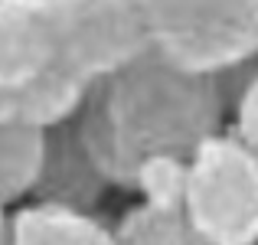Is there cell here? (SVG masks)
Returning a JSON list of instances; mask_svg holds the SVG:
<instances>
[{"instance_id":"9c48e42d","label":"cell","mask_w":258,"mask_h":245,"mask_svg":"<svg viewBox=\"0 0 258 245\" xmlns=\"http://www.w3.org/2000/svg\"><path fill=\"white\" fill-rule=\"evenodd\" d=\"M43 167V131L0 128V203H20L33 193Z\"/></svg>"},{"instance_id":"4fadbf2b","label":"cell","mask_w":258,"mask_h":245,"mask_svg":"<svg viewBox=\"0 0 258 245\" xmlns=\"http://www.w3.org/2000/svg\"><path fill=\"white\" fill-rule=\"evenodd\" d=\"M10 222H13V213L7 209V203H0V245L10 242Z\"/></svg>"},{"instance_id":"ba28073f","label":"cell","mask_w":258,"mask_h":245,"mask_svg":"<svg viewBox=\"0 0 258 245\" xmlns=\"http://www.w3.org/2000/svg\"><path fill=\"white\" fill-rule=\"evenodd\" d=\"M7 245H118L95 213L33 200L13 213Z\"/></svg>"},{"instance_id":"30bf717a","label":"cell","mask_w":258,"mask_h":245,"mask_svg":"<svg viewBox=\"0 0 258 245\" xmlns=\"http://www.w3.org/2000/svg\"><path fill=\"white\" fill-rule=\"evenodd\" d=\"M118 245H209L183 209L167 213V209H151L144 203L131 206L111 229Z\"/></svg>"},{"instance_id":"7c38bea8","label":"cell","mask_w":258,"mask_h":245,"mask_svg":"<svg viewBox=\"0 0 258 245\" xmlns=\"http://www.w3.org/2000/svg\"><path fill=\"white\" fill-rule=\"evenodd\" d=\"M232 134L252 154H258V69L248 76L232 101Z\"/></svg>"},{"instance_id":"8992f818","label":"cell","mask_w":258,"mask_h":245,"mask_svg":"<svg viewBox=\"0 0 258 245\" xmlns=\"http://www.w3.org/2000/svg\"><path fill=\"white\" fill-rule=\"evenodd\" d=\"M52 66L46 0H0V88L33 82Z\"/></svg>"},{"instance_id":"52a82bcc","label":"cell","mask_w":258,"mask_h":245,"mask_svg":"<svg viewBox=\"0 0 258 245\" xmlns=\"http://www.w3.org/2000/svg\"><path fill=\"white\" fill-rule=\"evenodd\" d=\"M85 92L88 85L49 66L33 82L0 88V128L13 125V128L49 131L56 125H66L76 118L79 105L85 101Z\"/></svg>"},{"instance_id":"7a4b0ae2","label":"cell","mask_w":258,"mask_h":245,"mask_svg":"<svg viewBox=\"0 0 258 245\" xmlns=\"http://www.w3.org/2000/svg\"><path fill=\"white\" fill-rule=\"evenodd\" d=\"M147 43L167 63L226 76L258 59V0H138Z\"/></svg>"},{"instance_id":"8fae6325","label":"cell","mask_w":258,"mask_h":245,"mask_svg":"<svg viewBox=\"0 0 258 245\" xmlns=\"http://www.w3.org/2000/svg\"><path fill=\"white\" fill-rule=\"evenodd\" d=\"M186 157L151 154L138 163L131 190L141 196L144 206L176 213V209H183V200H186Z\"/></svg>"},{"instance_id":"277c9868","label":"cell","mask_w":258,"mask_h":245,"mask_svg":"<svg viewBox=\"0 0 258 245\" xmlns=\"http://www.w3.org/2000/svg\"><path fill=\"white\" fill-rule=\"evenodd\" d=\"M52 66L82 85L114 76L151 49L138 0H46Z\"/></svg>"},{"instance_id":"6da1fadb","label":"cell","mask_w":258,"mask_h":245,"mask_svg":"<svg viewBox=\"0 0 258 245\" xmlns=\"http://www.w3.org/2000/svg\"><path fill=\"white\" fill-rule=\"evenodd\" d=\"M229 101L219 76H200L144 49L114 76L88 85L76 125L88 160L108 187L131 190L151 154L189 157L222 131Z\"/></svg>"},{"instance_id":"3957f363","label":"cell","mask_w":258,"mask_h":245,"mask_svg":"<svg viewBox=\"0 0 258 245\" xmlns=\"http://www.w3.org/2000/svg\"><path fill=\"white\" fill-rule=\"evenodd\" d=\"M183 213L209 245H258V154L232 131L206 138L186 157Z\"/></svg>"},{"instance_id":"5b68a950","label":"cell","mask_w":258,"mask_h":245,"mask_svg":"<svg viewBox=\"0 0 258 245\" xmlns=\"http://www.w3.org/2000/svg\"><path fill=\"white\" fill-rule=\"evenodd\" d=\"M108 183L88 160L79 131L72 121L56 125L43 131V167H39L36 187H33V200L43 203H59V206L85 209L92 213L101 203Z\"/></svg>"}]
</instances>
